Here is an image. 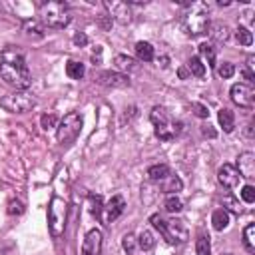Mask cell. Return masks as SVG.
Here are the masks:
<instances>
[{
    "label": "cell",
    "instance_id": "33",
    "mask_svg": "<svg viewBox=\"0 0 255 255\" xmlns=\"http://www.w3.org/2000/svg\"><path fill=\"white\" fill-rule=\"evenodd\" d=\"M90 201H92V215L100 219V213H102V197L100 195H90Z\"/></svg>",
    "mask_w": 255,
    "mask_h": 255
},
{
    "label": "cell",
    "instance_id": "9",
    "mask_svg": "<svg viewBox=\"0 0 255 255\" xmlns=\"http://www.w3.org/2000/svg\"><path fill=\"white\" fill-rule=\"evenodd\" d=\"M231 100L239 108H253L255 104V90L249 84H233L231 86Z\"/></svg>",
    "mask_w": 255,
    "mask_h": 255
},
{
    "label": "cell",
    "instance_id": "20",
    "mask_svg": "<svg viewBox=\"0 0 255 255\" xmlns=\"http://www.w3.org/2000/svg\"><path fill=\"white\" fill-rule=\"evenodd\" d=\"M135 54L139 60L143 62H151L153 60V46L149 42H137L135 44Z\"/></svg>",
    "mask_w": 255,
    "mask_h": 255
},
{
    "label": "cell",
    "instance_id": "14",
    "mask_svg": "<svg viewBox=\"0 0 255 255\" xmlns=\"http://www.w3.org/2000/svg\"><path fill=\"white\" fill-rule=\"evenodd\" d=\"M106 8L110 10V18L118 20L120 24H129L131 22V10L126 2H106Z\"/></svg>",
    "mask_w": 255,
    "mask_h": 255
},
{
    "label": "cell",
    "instance_id": "28",
    "mask_svg": "<svg viewBox=\"0 0 255 255\" xmlns=\"http://www.w3.org/2000/svg\"><path fill=\"white\" fill-rule=\"evenodd\" d=\"M235 38H237V42L243 44V46H251V44H253V34H251L245 26H237V30H235Z\"/></svg>",
    "mask_w": 255,
    "mask_h": 255
},
{
    "label": "cell",
    "instance_id": "17",
    "mask_svg": "<svg viewBox=\"0 0 255 255\" xmlns=\"http://www.w3.org/2000/svg\"><path fill=\"white\" fill-rule=\"evenodd\" d=\"M217 120H219V126L223 128V131L231 133L235 129V114L229 108H221L217 114Z\"/></svg>",
    "mask_w": 255,
    "mask_h": 255
},
{
    "label": "cell",
    "instance_id": "6",
    "mask_svg": "<svg viewBox=\"0 0 255 255\" xmlns=\"http://www.w3.org/2000/svg\"><path fill=\"white\" fill-rule=\"evenodd\" d=\"M0 106L12 114H26L36 106V98L24 90H16L14 94H8L0 100Z\"/></svg>",
    "mask_w": 255,
    "mask_h": 255
},
{
    "label": "cell",
    "instance_id": "41",
    "mask_svg": "<svg viewBox=\"0 0 255 255\" xmlns=\"http://www.w3.org/2000/svg\"><path fill=\"white\" fill-rule=\"evenodd\" d=\"M201 133H203V135H207V137H215V135H217V131H215L209 124H207V126H201Z\"/></svg>",
    "mask_w": 255,
    "mask_h": 255
},
{
    "label": "cell",
    "instance_id": "21",
    "mask_svg": "<svg viewBox=\"0 0 255 255\" xmlns=\"http://www.w3.org/2000/svg\"><path fill=\"white\" fill-rule=\"evenodd\" d=\"M66 74H68V78H72V80H80V78H84L86 68H84V64L70 60V62L66 64Z\"/></svg>",
    "mask_w": 255,
    "mask_h": 255
},
{
    "label": "cell",
    "instance_id": "3",
    "mask_svg": "<svg viewBox=\"0 0 255 255\" xmlns=\"http://www.w3.org/2000/svg\"><path fill=\"white\" fill-rule=\"evenodd\" d=\"M72 20V12H70V6L66 2H42L40 4V22L48 28H54V30H62L70 24Z\"/></svg>",
    "mask_w": 255,
    "mask_h": 255
},
{
    "label": "cell",
    "instance_id": "26",
    "mask_svg": "<svg viewBox=\"0 0 255 255\" xmlns=\"http://www.w3.org/2000/svg\"><path fill=\"white\" fill-rule=\"evenodd\" d=\"M163 207H165L167 213H179V211L183 209V203H181V199H179L177 195H169V197L163 201Z\"/></svg>",
    "mask_w": 255,
    "mask_h": 255
},
{
    "label": "cell",
    "instance_id": "19",
    "mask_svg": "<svg viewBox=\"0 0 255 255\" xmlns=\"http://www.w3.org/2000/svg\"><path fill=\"white\" fill-rule=\"evenodd\" d=\"M211 223H213V229L217 231H223L227 225H229V215L225 209H215L213 215H211Z\"/></svg>",
    "mask_w": 255,
    "mask_h": 255
},
{
    "label": "cell",
    "instance_id": "4",
    "mask_svg": "<svg viewBox=\"0 0 255 255\" xmlns=\"http://www.w3.org/2000/svg\"><path fill=\"white\" fill-rule=\"evenodd\" d=\"M149 221H151L153 227L163 235V239H165L167 243L175 245V243H183V241H187V227L183 225L181 219H175V217L165 219V217H161V215L155 213V215L149 217Z\"/></svg>",
    "mask_w": 255,
    "mask_h": 255
},
{
    "label": "cell",
    "instance_id": "38",
    "mask_svg": "<svg viewBox=\"0 0 255 255\" xmlns=\"http://www.w3.org/2000/svg\"><path fill=\"white\" fill-rule=\"evenodd\" d=\"M122 245H124V249L131 255L133 253V249H135V237L131 235V233H128V235H124V239H122Z\"/></svg>",
    "mask_w": 255,
    "mask_h": 255
},
{
    "label": "cell",
    "instance_id": "8",
    "mask_svg": "<svg viewBox=\"0 0 255 255\" xmlns=\"http://www.w3.org/2000/svg\"><path fill=\"white\" fill-rule=\"evenodd\" d=\"M48 225L52 237H60L66 227V201L60 197H52L48 207Z\"/></svg>",
    "mask_w": 255,
    "mask_h": 255
},
{
    "label": "cell",
    "instance_id": "15",
    "mask_svg": "<svg viewBox=\"0 0 255 255\" xmlns=\"http://www.w3.org/2000/svg\"><path fill=\"white\" fill-rule=\"evenodd\" d=\"M237 171L241 177H255V153L253 151H243L237 157Z\"/></svg>",
    "mask_w": 255,
    "mask_h": 255
},
{
    "label": "cell",
    "instance_id": "24",
    "mask_svg": "<svg viewBox=\"0 0 255 255\" xmlns=\"http://www.w3.org/2000/svg\"><path fill=\"white\" fill-rule=\"evenodd\" d=\"M187 68H189V72L195 76V78H203L205 76V64L197 58V56H193V58H189V62H187Z\"/></svg>",
    "mask_w": 255,
    "mask_h": 255
},
{
    "label": "cell",
    "instance_id": "32",
    "mask_svg": "<svg viewBox=\"0 0 255 255\" xmlns=\"http://www.w3.org/2000/svg\"><path fill=\"white\" fill-rule=\"evenodd\" d=\"M217 74H219V78L229 80V78L235 74V66H233L231 62H221V64L217 66Z\"/></svg>",
    "mask_w": 255,
    "mask_h": 255
},
{
    "label": "cell",
    "instance_id": "22",
    "mask_svg": "<svg viewBox=\"0 0 255 255\" xmlns=\"http://www.w3.org/2000/svg\"><path fill=\"white\" fill-rule=\"evenodd\" d=\"M243 245L249 253H255V225L253 223H249L243 229Z\"/></svg>",
    "mask_w": 255,
    "mask_h": 255
},
{
    "label": "cell",
    "instance_id": "5",
    "mask_svg": "<svg viewBox=\"0 0 255 255\" xmlns=\"http://www.w3.org/2000/svg\"><path fill=\"white\" fill-rule=\"evenodd\" d=\"M149 120H151V124H153V128H155V135H157L161 141H171V139L179 133V124L173 122V120L169 118L167 110L161 108V106H155V108L151 110Z\"/></svg>",
    "mask_w": 255,
    "mask_h": 255
},
{
    "label": "cell",
    "instance_id": "11",
    "mask_svg": "<svg viewBox=\"0 0 255 255\" xmlns=\"http://www.w3.org/2000/svg\"><path fill=\"white\" fill-rule=\"evenodd\" d=\"M102 251V231L90 229L82 243V255H100Z\"/></svg>",
    "mask_w": 255,
    "mask_h": 255
},
{
    "label": "cell",
    "instance_id": "40",
    "mask_svg": "<svg viewBox=\"0 0 255 255\" xmlns=\"http://www.w3.org/2000/svg\"><path fill=\"white\" fill-rule=\"evenodd\" d=\"M74 44H76V46H86V44H88V36H86L84 32L74 34Z\"/></svg>",
    "mask_w": 255,
    "mask_h": 255
},
{
    "label": "cell",
    "instance_id": "31",
    "mask_svg": "<svg viewBox=\"0 0 255 255\" xmlns=\"http://www.w3.org/2000/svg\"><path fill=\"white\" fill-rule=\"evenodd\" d=\"M199 52H201V56L207 60L209 66H215V48H213L211 44H201V46H199Z\"/></svg>",
    "mask_w": 255,
    "mask_h": 255
},
{
    "label": "cell",
    "instance_id": "25",
    "mask_svg": "<svg viewBox=\"0 0 255 255\" xmlns=\"http://www.w3.org/2000/svg\"><path fill=\"white\" fill-rule=\"evenodd\" d=\"M137 245H139L141 251H149V249L155 247V239H153V235L149 231H141L139 237H137Z\"/></svg>",
    "mask_w": 255,
    "mask_h": 255
},
{
    "label": "cell",
    "instance_id": "10",
    "mask_svg": "<svg viewBox=\"0 0 255 255\" xmlns=\"http://www.w3.org/2000/svg\"><path fill=\"white\" fill-rule=\"evenodd\" d=\"M124 209H126V201H124V197H122V195H114V197L102 207V213H100L102 223L110 225L112 221H116V219L124 213Z\"/></svg>",
    "mask_w": 255,
    "mask_h": 255
},
{
    "label": "cell",
    "instance_id": "1",
    "mask_svg": "<svg viewBox=\"0 0 255 255\" xmlns=\"http://www.w3.org/2000/svg\"><path fill=\"white\" fill-rule=\"evenodd\" d=\"M0 78L16 90H26L30 86V70L20 48L6 46L0 52Z\"/></svg>",
    "mask_w": 255,
    "mask_h": 255
},
{
    "label": "cell",
    "instance_id": "23",
    "mask_svg": "<svg viewBox=\"0 0 255 255\" xmlns=\"http://www.w3.org/2000/svg\"><path fill=\"white\" fill-rule=\"evenodd\" d=\"M163 181H165L163 191H165V193H171V195H173V193H177V191H181V187H183L181 179H179V177H175V175H171V173H169Z\"/></svg>",
    "mask_w": 255,
    "mask_h": 255
},
{
    "label": "cell",
    "instance_id": "27",
    "mask_svg": "<svg viewBox=\"0 0 255 255\" xmlns=\"http://www.w3.org/2000/svg\"><path fill=\"white\" fill-rule=\"evenodd\" d=\"M195 255H211L209 237H205V235H199L197 237V241H195Z\"/></svg>",
    "mask_w": 255,
    "mask_h": 255
},
{
    "label": "cell",
    "instance_id": "30",
    "mask_svg": "<svg viewBox=\"0 0 255 255\" xmlns=\"http://www.w3.org/2000/svg\"><path fill=\"white\" fill-rule=\"evenodd\" d=\"M114 64H116L118 70H133L135 68V62L129 56H124V54H118L114 58Z\"/></svg>",
    "mask_w": 255,
    "mask_h": 255
},
{
    "label": "cell",
    "instance_id": "13",
    "mask_svg": "<svg viewBox=\"0 0 255 255\" xmlns=\"http://www.w3.org/2000/svg\"><path fill=\"white\" fill-rule=\"evenodd\" d=\"M217 179H219V183H221L223 187H229V189H231V187H237L241 175H239V171H237L235 165L223 163V165L219 167V171H217Z\"/></svg>",
    "mask_w": 255,
    "mask_h": 255
},
{
    "label": "cell",
    "instance_id": "42",
    "mask_svg": "<svg viewBox=\"0 0 255 255\" xmlns=\"http://www.w3.org/2000/svg\"><path fill=\"white\" fill-rule=\"evenodd\" d=\"M179 78H187V72H185V70H183V68H181V70H179Z\"/></svg>",
    "mask_w": 255,
    "mask_h": 255
},
{
    "label": "cell",
    "instance_id": "35",
    "mask_svg": "<svg viewBox=\"0 0 255 255\" xmlns=\"http://www.w3.org/2000/svg\"><path fill=\"white\" fill-rule=\"evenodd\" d=\"M56 122H58L56 114H44V116L40 118V124H42V128H44V129L54 128V126H56Z\"/></svg>",
    "mask_w": 255,
    "mask_h": 255
},
{
    "label": "cell",
    "instance_id": "16",
    "mask_svg": "<svg viewBox=\"0 0 255 255\" xmlns=\"http://www.w3.org/2000/svg\"><path fill=\"white\" fill-rule=\"evenodd\" d=\"M209 36H211V40L213 42H217V44H225L227 40H229V28L225 26V24H221V22H215V24H209Z\"/></svg>",
    "mask_w": 255,
    "mask_h": 255
},
{
    "label": "cell",
    "instance_id": "7",
    "mask_svg": "<svg viewBox=\"0 0 255 255\" xmlns=\"http://www.w3.org/2000/svg\"><path fill=\"white\" fill-rule=\"evenodd\" d=\"M80 129H82V116L78 112H70L62 118L60 126H58V141L62 145H70L78 135H80Z\"/></svg>",
    "mask_w": 255,
    "mask_h": 255
},
{
    "label": "cell",
    "instance_id": "36",
    "mask_svg": "<svg viewBox=\"0 0 255 255\" xmlns=\"http://www.w3.org/2000/svg\"><path fill=\"white\" fill-rule=\"evenodd\" d=\"M241 197H243L245 203H253L255 201V187L253 185H245L241 189Z\"/></svg>",
    "mask_w": 255,
    "mask_h": 255
},
{
    "label": "cell",
    "instance_id": "37",
    "mask_svg": "<svg viewBox=\"0 0 255 255\" xmlns=\"http://www.w3.org/2000/svg\"><path fill=\"white\" fill-rule=\"evenodd\" d=\"M223 205H227V207H229V211H233L235 215H239V213H241V205H239L231 195H225V197H223Z\"/></svg>",
    "mask_w": 255,
    "mask_h": 255
},
{
    "label": "cell",
    "instance_id": "12",
    "mask_svg": "<svg viewBox=\"0 0 255 255\" xmlns=\"http://www.w3.org/2000/svg\"><path fill=\"white\" fill-rule=\"evenodd\" d=\"M98 84L102 86H110V88H126L129 86V78L126 74H120V72H100L96 76Z\"/></svg>",
    "mask_w": 255,
    "mask_h": 255
},
{
    "label": "cell",
    "instance_id": "18",
    "mask_svg": "<svg viewBox=\"0 0 255 255\" xmlns=\"http://www.w3.org/2000/svg\"><path fill=\"white\" fill-rule=\"evenodd\" d=\"M169 173H171L169 167L163 165V163H161V165H151V167H147V179H149V181H157V183H159V181H163Z\"/></svg>",
    "mask_w": 255,
    "mask_h": 255
},
{
    "label": "cell",
    "instance_id": "39",
    "mask_svg": "<svg viewBox=\"0 0 255 255\" xmlns=\"http://www.w3.org/2000/svg\"><path fill=\"white\" fill-rule=\"evenodd\" d=\"M24 211V205L18 201V199H10L8 201V213L10 215H20Z\"/></svg>",
    "mask_w": 255,
    "mask_h": 255
},
{
    "label": "cell",
    "instance_id": "43",
    "mask_svg": "<svg viewBox=\"0 0 255 255\" xmlns=\"http://www.w3.org/2000/svg\"><path fill=\"white\" fill-rule=\"evenodd\" d=\"M225 255H231V253H225Z\"/></svg>",
    "mask_w": 255,
    "mask_h": 255
},
{
    "label": "cell",
    "instance_id": "2",
    "mask_svg": "<svg viewBox=\"0 0 255 255\" xmlns=\"http://www.w3.org/2000/svg\"><path fill=\"white\" fill-rule=\"evenodd\" d=\"M181 28L187 36H201L209 30V8L203 2L187 4L185 12L181 14Z\"/></svg>",
    "mask_w": 255,
    "mask_h": 255
},
{
    "label": "cell",
    "instance_id": "29",
    "mask_svg": "<svg viewBox=\"0 0 255 255\" xmlns=\"http://www.w3.org/2000/svg\"><path fill=\"white\" fill-rule=\"evenodd\" d=\"M24 32L32 38V36H36V38H42L44 36V28L36 22V20H28L26 24H24Z\"/></svg>",
    "mask_w": 255,
    "mask_h": 255
},
{
    "label": "cell",
    "instance_id": "34",
    "mask_svg": "<svg viewBox=\"0 0 255 255\" xmlns=\"http://www.w3.org/2000/svg\"><path fill=\"white\" fill-rule=\"evenodd\" d=\"M191 110H193V114L197 116V118H209V110H207V106H203V104H199V102H193L191 104Z\"/></svg>",
    "mask_w": 255,
    "mask_h": 255
}]
</instances>
